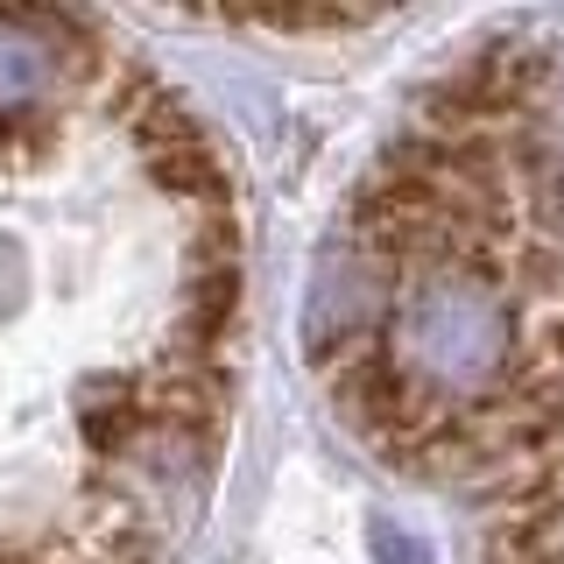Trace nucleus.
<instances>
[{"instance_id":"1","label":"nucleus","mask_w":564,"mask_h":564,"mask_svg":"<svg viewBox=\"0 0 564 564\" xmlns=\"http://www.w3.org/2000/svg\"><path fill=\"white\" fill-rule=\"evenodd\" d=\"M388 352L437 410L487 402L508 381V360H516L501 290L473 269H416L410 290L395 296Z\"/></svg>"},{"instance_id":"6","label":"nucleus","mask_w":564,"mask_h":564,"mask_svg":"<svg viewBox=\"0 0 564 564\" xmlns=\"http://www.w3.org/2000/svg\"><path fill=\"white\" fill-rule=\"evenodd\" d=\"M29 141H43V134H35V128H22L14 113H0V155H8V149H29Z\"/></svg>"},{"instance_id":"5","label":"nucleus","mask_w":564,"mask_h":564,"mask_svg":"<svg viewBox=\"0 0 564 564\" xmlns=\"http://www.w3.org/2000/svg\"><path fill=\"white\" fill-rule=\"evenodd\" d=\"M375 551H381L388 564H423V551H416V543H410V536H402V529H395V522H375Z\"/></svg>"},{"instance_id":"4","label":"nucleus","mask_w":564,"mask_h":564,"mask_svg":"<svg viewBox=\"0 0 564 564\" xmlns=\"http://www.w3.org/2000/svg\"><path fill=\"white\" fill-rule=\"evenodd\" d=\"M529 184H536V219L551 226V234H564V155H536Z\"/></svg>"},{"instance_id":"2","label":"nucleus","mask_w":564,"mask_h":564,"mask_svg":"<svg viewBox=\"0 0 564 564\" xmlns=\"http://www.w3.org/2000/svg\"><path fill=\"white\" fill-rule=\"evenodd\" d=\"M64 64H78V35L57 14H0V113L35 106Z\"/></svg>"},{"instance_id":"3","label":"nucleus","mask_w":564,"mask_h":564,"mask_svg":"<svg viewBox=\"0 0 564 564\" xmlns=\"http://www.w3.org/2000/svg\"><path fill=\"white\" fill-rule=\"evenodd\" d=\"M155 184L176 191V198H205V205L226 198V170L205 141H191V149H176V155H155Z\"/></svg>"}]
</instances>
